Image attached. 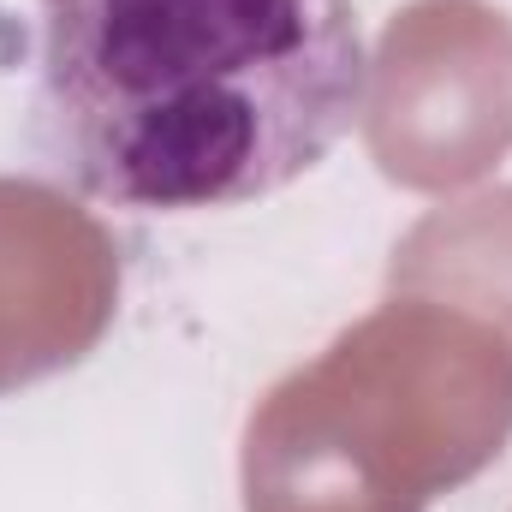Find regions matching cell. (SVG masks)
I'll return each instance as SVG.
<instances>
[{"label": "cell", "instance_id": "obj_1", "mask_svg": "<svg viewBox=\"0 0 512 512\" xmlns=\"http://www.w3.org/2000/svg\"><path fill=\"white\" fill-rule=\"evenodd\" d=\"M370 60L352 0H42L36 143L126 215L239 209L352 131Z\"/></svg>", "mask_w": 512, "mask_h": 512}]
</instances>
